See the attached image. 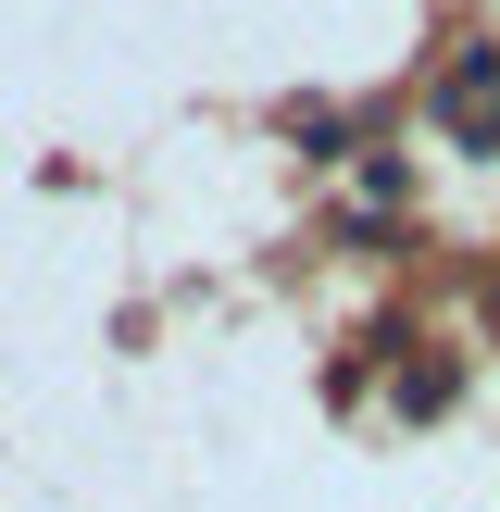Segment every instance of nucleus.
Here are the masks:
<instances>
[{"label": "nucleus", "mask_w": 500, "mask_h": 512, "mask_svg": "<svg viewBox=\"0 0 500 512\" xmlns=\"http://www.w3.org/2000/svg\"><path fill=\"white\" fill-rule=\"evenodd\" d=\"M438 125H450L463 150H488V163H500V50H463V63L438 75Z\"/></svg>", "instance_id": "1"}, {"label": "nucleus", "mask_w": 500, "mask_h": 512, "mask_svg": "<svg viewBox=\"0 0 500 512\" xmlns=\"http://www.w3.org/2000/svg\"><path fill=\"white\" fill-rule=\"evenodd\" d=\"M400 413H450V363H413V375H400Z\"/></svg>", "instance_id": "2"}, {"label": "nucleus", "mask_w": 500, "mask_h": 512, "mask_svg": "<svg viewBox=\"0 0 500 512\" xmlns=\"http://www.w3.org/2000/svg\"><path fill=\"white\" fill-rule=\"evenodd\" d=\"M488 338H500V275H488Z\"/></svg>", "instance_id": "3"}]
</instances>
